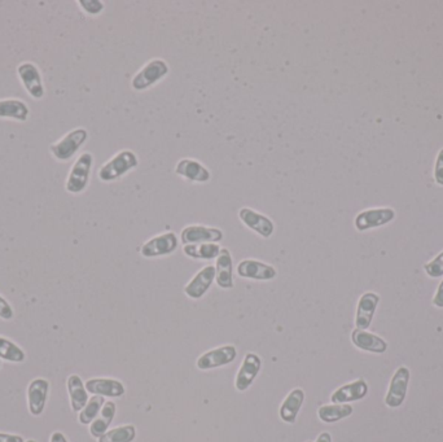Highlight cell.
Wrapping results in <instances>:
<instances>
[{
	"label": "cell",
	"instance_id": "6da1fadb",
	"mask_svg": "<svg viewBox=\"0 0 443 442\" xmlns=\"http://www.w3.org/2000/svg\"><path fill=\"white\" fill-rule=\"evenodd\" d=\"M139 164L140 160L134 150H122L101 165L98 175L101 182L110 183L123 178L130 171L135 170Z\"/></svg>",
	"mask_w": 443,
	"mask_h": 442
},
{
	"label": "cell",
	"instance_id": "7a4b0ae2",
	"mask_svg": "<svg viewBox=\"0 0 443 442\" xmlns=\"http://www.w3.org/2000/svg\"><path fill=\"white\" fill-rule=\"evenodd\" d=\"M170 73V66L167 61L160 57H155L136 71L135 76L131 79V88L134 91H147L153 86L157 85Z\"/></svg>",
	"mask_w": 443,
	"mask_h": 442
},
{
	"label": "cell",
	"instance_id": "3957f363",
	"mask_svg": "<svg viewBox=\"0 0 443 442\" xmlns=\"http://www.w3.org/2000/svg\"><path fill=\"white\" fill-rule=\"evenodd\" d=\"M93 168V153L83 152L82 155H79L78 158L74 161V164L69 170V175L65 183V190L72 195L85 192L90 183Z\"/></svg>",
	"mask_w": 443,
	"mask_h": 442
},
{
	"label": "cell",
	"instance_id": "277c9868",
	"mask_svg": "<svg viewBox=\"0 0 443 442\" xmlns=\"http://www.w3.org/2000/svg\"><path fill=\"white\" fill-rule=\"evenodd\" d=\"M87 139H88V131L86 128H74L68 134H65L60 140L51 145V153L58 161H61V163L69 161L83 147Z\"/></svg>",
	"mask_w": 443,
	"mask_h": 442
},
{
	"label": "cell",
	"instance_id": "5b68a950",
	"mask_svg": "<svg viewBox=\"0 0 443 442\" xmlns=\"http://www.w3.org/2000/svg\"><path fill=\"white\" fill-rule=\"evenodd\" d=\"M178 236L175 232L169 231L161 235L155 236L144 242L140 247V255L145 258L169 256L178 250Z\"/></svg>",
	"mask_w": 443,
	"mask_h": 442
},
{
	"label": "cell",
	"instance_id": "8992f818",
	"mask_svg": "<svg viewBox=\"0 0 443 442\" xmlns=\"http://www.w3.org/2000/svg\"><path fill=\"white\" fill-rule=\"evenodd\" d=\"M175 174L191 183L205 185L212 179V171L196 158H180L175 165Z\"/></svg>",
	"mask_w": 443,
	"mask_h": 442
},
{
	"label": "cell",
	"instance_id": "52a82bcc",
	"mask_svg": "<svg viewBox=\"0 0 443 442\" xmlns=\"http://www.w3.org/2000/svg\"><path fill=\"white\" fill-rule=\"evenodd\" d=\"M239 218L246 227L264 239L271 237L275 232V223L271 218L251 207H241L239 210Z\"/></svg>",
	"mask_w": 443,
	"mask_h": 442
},
{
	"label": "cell",
	"instance_id": "ba28073f",
	"mask_svg": "<svg viewBox=\"0 0 443 442\" xmlns=\"http://www.w3.org/2000/svg\"><path fill=\"white\" fill-rule=\"evenodd\" d=\"M17 74L22 85L33 99L41 100L44 96V86L42 74L38 66L30 61H25L17 66Z\"/></svg>",
	"mask_w": 443,
	"mask_h": 442
},
{
	"label": "cell",
	"instance_id": "9c48e42d",
	"mask_svg": "<svg viewBox=\"0 0 443 442\" xmlns=\"http://www.w3.org/2000/svg\"><path fill=\"white\" fill-rule=\"evenodd\" d=\"M236 272L240 278L251 279L258 282H267L278 277V270L273 266L251 258L239 262Z\"/></svg>",
	"mask_w": 443,
	"mask_h": 442
},
{
	"label": "cell",
	"instance_id": "30bf717a",
	"mask_svg": "<svg viewBox=\"0 0 443 442\" xmlns=\"http://www.w3.org/2000/svg\"><path fill=\"white\" fill-rule=\"evenodd\" d=\"M223 240V231L217 227H207L202 225H189L182 230L180 242L183 245L218 242Z\"/></svg>",
	"mask_w": 443,
	"mask_h": 442
},
{
	"label": "cell",
	"instance_id": "8fae6325",
	"mask_svg": "<svg viewBox=\"0 0 443 442\" xmlns=\"http://www.w3.org/2000/svg\"><path fill=\"white\" fill-rule=\"evenodd\" d=\"M395 218V212L392 207H377L367 209L355 217V228L358 231H367L371 228H377L387 225Z\"/></svg>",
	"mask_w": 443,
	"mask_h": 442
},
{
	"label": "cell",
	"instance_id": "7c38bea8",
	"mask_svg": "<svg viewBox=\"0 0 443 442\" xmlns=\"http://www.w3.org/2000/svg\"><path fill=\"white\" fill-rule=\"evenodd\" d=\"M411 372L406 366H400L395 371L393 379L390 381V386L385 397L386 406L397 408L400 407L407 396L408 381H410Z\"/></svg>",
	"mask_w": 443,
	"mask_h": 442
},
{
	"label": "cell",
	"instance_id": "4fadbf2b",
	"mask_svg": "<svg viewBox=\"0 0 443 442\" xmlns=\"http://www.w3.org/2000/svg\"><path fill=\"white\" fill-rule=\"evenodd\" d=\"M237 350L234 345H224L217 349L209 350L197 359L199 370H212L232 364L236 359Z\"/></svg>",
	"mask_w": 443,
	"mask_h": 442
},
{
	"label": "cell",
	"instance_id": "5bb4252c",
	"mask_svg": "<svg viewBox=\"0 0 443 442\" xmlns=\"http://www.w3.org/2000/svg\"><path fill=\"white\" fill-rule=\"evenodd\" d=\"M215 282V266L207 264L202 267L194 277H193L188 284L184 287V293L189 299H199L207 294L210 287Z\"/></svg>",
	"mask_w": 443,
	"mask_h": 442
},
{
	"label": "cell",
	"instance_id": "9a60e30c",
	"mask_svg": "<svg viewBox=\"0 0 443 442\" xmlns=\"http://www.w3.org/2000/svg\"><path fill=\"white\" fill-rule=\"evenodd\" d=\"M262 367V361L256 353H246L243 364L237 371L235 386L239 392H245L256 380Z\"/></svg>",
	"mask_w": 443,
	"mask_h": 442
},
{
	"label": "cell",
	"instance_id": "2e32d148",
	"mask_svg": "<svg viewBox=\"0 0 443 442\" xmlns=\"http://www.w3.org/2000/svg\"><path fill=\"white\" fill-rule=\"evenodd\" d=\"M50 392V383L46 379H34L28 386V405L33 416L42 415Z\"/></svg>",
	"mask_w": 443,
	"mask_h": 442
},
{
	"label": "cell",
	"instance_id": "e0dca14e",
	"mask_svg": "<svg viewBox=\"0 0 443 442\" xmlns=\"http://www.w3.org/2000/svg\"><path fill=\"white\" fill-rule=\"evenodd\" d=\"M379 302L380 296L377 293L367 292L359 299L357 315H355L357 329L365 331L367 328L371 326L372 319L375 317Z\"/></svg>",
	"mask_w": 443,
	"mask_h": 442
},
{
	"label": "cell",
	"instance_id": "ac0fdd59",
	"mask_svg": "<svg viewBox=\"0 0 443 442\" xmlns=\"http://www.w3.org/2000/svg\"><path fill=\"white\" fill-rule=\"evenodd\" d=\"M368 393V385L363 379H358L353 383L345 384L338 388L336 392L330 396L332 404L337 405H343V404H349L354 401H360L365 399Z\"/></svg>",
	"mask_w": 443,
	"mask_h": 442
},
{
	"label": "cell",
	"instance_id": "d6986e66",
	"mask_svg": "<svg viewBox=\"0 0 443 442\" xmlns=\"http://www.w3.org/2000/svg\"><path fill=\"white\" fill-rule=\"evenodd\" d=\"M232 255L227 248H222L215 262V283L222 289L234 288Z\"/></svg>",
	"mask_w": 443,
	"mask_h": 442
},
{
	"label": "cell",
	"instance_id": "ffe728a7",
	"mask_svg": "<svg viewBox=\"0 0 443 442\" xmlns=\"http://www.w3.org/2000/svg\"><path fill=\"white\" fill-rule=\"evenodd\" d=\"M351 341L358 349L375 353V354H382L387 349V342L382 337L363 331V329H357V328L351 332Z\"/></svg>",
	"mask_w": 443,
	"mask_h": 442
},
{
	"label": "cell",
	"instance_id": "44dd1931",
	"mask_svg": "<svg viewBox=\"0 0 443 442\" xmlns=\"http://www.w3.org/2000/svg\"><path fill=\"white\" fill-rule=\"evenodd\" d=\"M87 392L101 397H122L125 394V385L115 379H90L87 380Z\"/></svg>",
	"mask_w": 443,
	"mask_h": 442
},
{
	"label": "cell",
	"instance_id": "7402d4cb",
	"mask_svg": "<svg viewBox=\"0 0 443 442\" xmlns=\"http://www.w3.org/2000/svg\"><path fill=\"white\" fill-rule=\"evenodd\" d=\"M303 402H305V392L300 388L292 391L280 406V419L288 424H294Z\"/></svg>",
	"mask_w": 443,
	"mask_h": 442
},
{
	"label": "cell",
	"instance_id": "603a6c76",
	"mask_svg": "<svg viewBox=\"0 0 443 442\" xmlns=\"http://www.w3.org/2000/svg\"><path fill=\"white\" fill-rule=\"evenodd\" d=\"M68 392L71 397L73 411L80 413L88 402V392L78 375H71L68 378Z\"/></svg>",
	"mask_w": 443,
	"mask_h": 442
},
{
	"label": "cell",
	"instance_id": "cb8c5ba5",
	"mask_svg": "<svg viewBox=\"0 0 443 442\" xmlns=\"http://www.w3.org/2000/svg\"><path fill=\"white\" fill-rule=\"evenodd\" d=\"M29 107L22 100H0V118H12L16 121L25 122L29 118Z\"/></svg>",
	"mask_w": 443,
	"mask_h": 442
},
{
	"label": "cell",
	"instance_id": "d4e9b609",
	"mask_svg": "<svg viewBox=\"0 0 443 442\" xmlns=\"http://www.w3.org/2000/svg\"><path fill=\"white\" fill-rule=\"evenodd\" d=\"M115 404L113 401H108L104 404V406L101 408L100 413L98 415V418L91 423L90 427V433L95 438H100L101 436L107 433L108 428L112 424V421L115 419Z\"/></svg>",
	"mask_w": 443,
	"mask_h": 442
},
{
	"label": "cell",
	"instance_id": "484cf974",
	"mask_svg": "<svg viewBox=\"0 0 443 442\" xmlns=\"http://www.w3.org/2000/svg\"><path fill=\"white\" fill-rule=\"evenodd\" d=\"M221 247L217 242H204V244H189L183 247V253L193 259L212 261L217 259L221 253Z\"/></svg>",
	"mask_w": 443,
	"mask_h": 442
},
{
	"label": "cell",
	"instance_id": "4316f807",
	"mask_svg": "<svg viewBox=\"0 0 443 442\" xmlns=\"http://www.w3.org/2000/svg\"><path fill=\"white\" fill-rule=\"evenodd\" d=\"M353 407L348 404H343V405H324V406L319 407L318 410V416L320 421L324 423H336L338 421H343L345 418L350 416L353 413Z\"/></svg>",
	"mask_w": 443,
	"mask_h": 442
},
{
	"label": "cell",
	"instance_id": "83f0119b",
	"mask_svg": "<svg viewBox=\"0 0 443 442\" xmlns=\"http://www.w3.org/2000/svg\"><path fill=\"white\" fill-rule=\"evenodd\" d=\"M0 359L14 364H21L25 361V351L16 345L15 342L6 337H0Z\"/></svg>",
	"mask_w": 443,
	"mask_h": 442
},
{
	"label": "cell",
	"instance_id": "f1b7e54d",
	"mask_svg": "<svg viewBox=\"0 0 443 442\" xmlns=\"http://www.w3.org/2000/svg\"><path fill=\"white\" fill-rule=\"evenodd\" d=\"M105 404V399L101 396H93L88 399L86 406L83 407V410L79 413L78 421L80 424H91L98 415L100 413L101 408Z\"/></svg>",
	"mask_w": 443,
	"mask_h": 442
},
{
	"label": "cell",
	"instance_id": "f546056e",
	"mask_svg": "<svg viewBox=\"0 0 443 442\" xmlns=\"http://www.w3.org/2000/svg\"><path fill=\"white\" fill-rule=\"evenodd\" d=\"M136 429L134 426H122L108 431L107 433L98 438L99 442H132L135 440Z\"/></svg>",
	"mask_w": 443,
	"mask_h": 442
},
{
	"label": "cell",
	"instance_id": "4dcf8cb0",
	"mask_svg": "<svg viewBox=\"0 0 443 442\" xmlns=\"http://www.w3.org/2000/svg\"><path fill=\"white\" fill-rule=\"evenodd\" d=\"M424 270L430 278H441L443 277V250L430 262L424 266Z\"/></svg>",
	"mask_w": 443,
	"mask_h": 442
},
{
	"label": "cell",
	"instance_id": "1f68e13d",
	"mask_svg": "<svg viewBox=\"0 0 443 442\" xmlns=\"http://www.w3.org/2000/svg\"><path fill=\"white\" fill-rule=\"evenodd\" d=\"M78 3L86 14H93V16L101 14L104 11V3L99 0H79Z\"/></svg>",
	"mask_w": 443,
	"mask_h": 442
},
{
	"label": "cell",
	"instance_id": "d6a6232c",
	"mask_svg": "<svg viewBox=\"0 0 443 442\" xmlns=\"http://www.w3.org/2000/svg\"><path fill=\"white\" fill-rule=\"evenodd\" d=\"M14 309L11 307V304L7 299L0 296V318L4 321H11L14 318Z\"/></svg>",
	"mask_w": 443,
	"mask_h": 442
},
{
	"label": "cell",
	"instance_id": "836d02e7",
	"mask_svg": "<svg viewBox=\"0 0 443 442\" xmlns=\"http://www.w3.org/2000/svg\"><path fill=\"white\" fill-rule=\"evenodd\" d=\"M434 179L439 185H443V148L438 152L436 166H434Z\"/></svg>",
	"mask_w": 443,
	"mask_h": 442
},
{
	"label": "cell",
	"instance_id": "e575fe53",
	"mask_svg": "<svg viewBox=\"0 0 443 442\" xmlns=\"http://www.w3.org/2000/svg\"><path fill=\"white\" fill-rule=\"evenodd\" d=\"M433 304H434V307H443V280L438 285L436 296L433 299Z\"/></svg>",
	"mask_w": 443,
	"mask_h": 442
},
{
	"label": "cell",
	"instance_id": "d590c367",
	"mask_svg": "<svg viewBox=\"0 0 443 442\" xmlns=\"http://www.w3.org/2000/svg\"><path fill=\"white\" fill-rule=\"evenodd\" d=\"M0 442H25L24 437L19 435H9L0 432Z\"/></svg>",
	"mask_w": 443,
	"mask_h": 442
},
{
	"label": "cell",
	"instance_id": "8d00e7d4",
	"mask_svg": "<svg viewBox=\"0 0 443 442\" xmlns=\"http://www.w3.org/2000/svg\"><path fill=\"white\" fill-rule=\"evenodd\" d=\"M50 442H68V440H66L64 433H61V432H53V433L51 435Z\"/></svg>",
	"mask_w": 443,
	"mask_h": 442
},
{
	"label": "cell",
	"instance_id": "74e56055",
	"mask_svg": "<svg viewBox=\"0 0 443 442\" xmlns=\"http://www.w3.org/2000/svg\"><path fill=\"white\" fill-rule=\"evenodd\" d=\"M316 442H332V436L328 432H323L319 435V437L316 438Z\"/></svg>",
	"mask_w": 443,
	"mask_h": 442
},
{
	"label": "cell",
	"instance_id": "f35d334b",
	"mask_svg": "<svg viewBox=\"0 0 443 442\" xmlns=\"http://www.w3.org/2000/svg\"><path fill=\"white\" fill-rule=\"evenodd\" d=\"M25 442H36V440H28V441H25Z\"/></svg>",
	"mask_w": 443,
	"mask_h": 442
},
{
	"label": "cell",
	"instance_id": "ab89813d",
	"mask_svg": "<svg viewBox=\"0 0 443 442\" xmlns=\"http://www.w3.org/2000/svg\"><path fill=\"white\" fill-rule=\"evenodd\" d=\"M0 366H1V362H0Z\"/></svg>",
	"mask_w": 443,
	"mask_h": 442
},
{
	"label": "cell",
	"instance_id": "60d3db41",
	"mask_svg": "<svg viewBox=\"0 0 443 442\" xmlns=\"http://www.w3.org/2000/svg\"><path fill=\"white\" fill-rule=\"evenodd\" d=\"M308 442H313V441H308Z\"/></svg>",
	"mask_w": 443,
	"mask_h": 442
}]
</instances>
